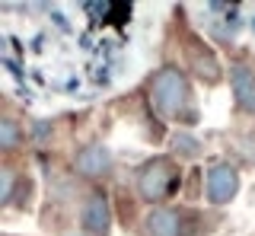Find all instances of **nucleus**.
<instances>
[{
    "instance_id": "1",
    "label": "nucleus",
    "mask_w": 255,
    "mask_h": 236,
    "mask_svg": "<svg viewBox=\"0 0 255 236\" xmlns=\"http://www.w3.org/2000/svg\"><path fill=\"white\" fill-rule=\"evenodd\" d=\"M150 106L166 118H185V112L191 109V86L185 70L172 64L159 67L150 80Z\"/></svg>"
},
{
    "instance_id": "2",
    "label": "nucleus",
    "mask_w": 255,
    "mask_h": 236,
    "mask_svg": "<svg viewBox=\"0 0 255 236\" xmlns=\"http://www.w3.org/2000/svg\"><path fill=\"white\" fill-rule=\"evenodd\" d=\"M179 176L182 172L175 166V160H169V156H153V160H147L137 169V195L150 204L166 201L175 192V185H179Z\"/></svg>"
},
{
    "instance_id": "3",
    "label": "nucleus",
    "mask_w": 255,
    "mask_h": 236,
    "mask_svg": "<svg viewBox=\"0 0 255 236\" xmlns=\"http://www.w3.org/2000/svg\"><path fill=\"white\" fill-rule=\"evenodd\" d=\"M115 214H112V201L102 188H93L80 204V230L86 236H109Z\"/></svg>"
},
{
    "instance_id": "4",
    "label": "nucleus",
    "mask_w": 255,
    "mask_h": 236,
    "mask_svg": "<svg viewBox=\"0 0 255 236\" xmlns=\"http://www.w3.org/2000/svg\"><path fill=\"white\" fill-rule=\"evenodd\" d=\"M239 195V169L230 166V163H214L211 169L204 172V198L211 204H230Z\"/></svg>"
},
{
    "instance_id": "5",
    "label": "nucleus",
    "mask_w": 255,
    "mask_h": 236,
    "mask_svg": "<svg viewBox=\"0 0 255 236\" xmlns=\"http://www.w3.org/2000/svg\"><path fill=\"white\" fill-rule=\"evenodd\" d=\"M74 166L83 179H106L112 172V166H115V156H112V150L102 140H93V144H86L74 156Z\"/></svg>"
},
{
    "instance_id": "6",
    "label": "nucleus",
    "mask_w": 255,
    "mask_h": 236,
    "mask_svg": "<svg viewBox=\"0 0 255 236\" xmlns=\"http://www.w3.org/2000/svg\"><path fill=\"white\" fill-rule=\"evenodd\" d=\"M230 90L233 102L243 115H255V67L249 64H230Z\"/></svg>"
},
{
    "instance_id": "7",
    "label": "nucleus",
    "mask_w": 255,
    "mask_h": 236,
    "mask_svg": "<svg viewBox=\"0 0 255 236\" xmlns=\"http://www.w3.org/2000/svg\"><path fill=\"white\" fill-rule=\"evenodd\" d=\"M143 236H185V214L175 208H150L143 217Z\"/></svg>"
},
{
    "instance_id": "8",
    "label": "nucleus",
    "mask_w": 255,
    "mask_h": 236,
    "mask_svg": "<svg viewBox=\"0 0 255 236\" xmlns=\"http://www.w3.org/2000/svg\"><path fill=\"white\" fill-rule=\"evenodd\" d=\"M188 58H191V67H195V74L201 77V80H207V83H217L220 80V64H217V58H214L207 48H201V45H191V48H188Z\"/></svg>"
},
{
    "instance_id": "9",
    "label": "nucleus",
    "mask_w": 255,
    "mask_h": 236,
    "mask_svg": "<svg viewBox=\"0 0 255 236\" xmlns=\"http://www.w3.org/2000/svg\"><path fill=\"white\" fill-rule=\"evenodd\" d=\"M16 144H19V124H16L10 115H3V118H0V150L13 153Z\"/></svg>"
},
{
    "instance_id": "10",
    "label": "nucleus",
    "mask_w": 255,
    "mask_h": 236,
    "mask_svg": "<svg viewBox=\"0 0 255 236\" xmlns=\"http://www.w3.org/2000/svg\"><path fill=\"white\" fill-rule=\"evenodd\" d=\"M13 182H16V172L10 166H3V169H0V204L13 201Z\"/></svg>"
}]
</instances>
